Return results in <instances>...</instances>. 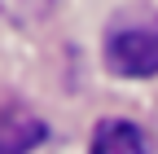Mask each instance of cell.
Here are the masks:
<instances>
[{
    "label": "cell",
    "mask_w": 158,
    "mask_h": 154,
    "mask_svg": "<svg viewBox=\"0 0 158 154\" xmlns=\"http://www.w3.org/2000/svg\"><path fill=\"white\" fill-rule=\"evenodd\" d=\"M35 141H44V128L27 114H13L0 123V154H27Z\"/></svg>",
    "instance_id": "3957f363"
},
{
    "label": "cell",
    "mask_w": 158,
    "mask_h": 154,
    "mask_svg": "<svg viewBox=\"0 0 158 154\" xmlns=\"http://www.w3.org/2000/svg\"><path fill=\"white\" fill-rule=\"evenodd\" d=\"M92 154H145V132L127 119H101L92 132Z\"/></svg>",
    "instance_id": "7a4b0ae2"
},
{
    "label": "cell",
    "mask_w": 158,
    "mask_h": 154,
    "mask_svg": "<svg viewBox=\"0 0 158 154\" xmlns=\"http://www.w3.org/2000/svg\"><path fill=\"white\" fill-rule=\"evenodd\" d=\"M106 66L127 79L158 71V18H123L106 31Z\"/></svg>",
    "instance_id": "6da1fadb"
}]
</instances>
